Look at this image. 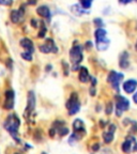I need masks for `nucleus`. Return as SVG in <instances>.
Listing matches in <instances>:
<instances>
[{
	"label": "nucleus",
	"mask_w": 137,
	"mask_h": 154,
	"mask_svg": "<svg viewBox=\"0 0 137 154\" xmlns=\"http://www.w3.org/2000/svg\"><path fill=\"white\" fill-rule=\"evenodd\" d=\"M42 154H46V153H42Z\"/></svg>",
	"instance_id": "41"
},
{
	"label": "nucleus",
	"mask_w": 137,
	"mask_h": 154,
	"mask_svg": "<svg viewBox=\"0 0 137 154\" xmlns=\"http://www.w3.org/2000/svg\"><path fill=\"white\" fill-rule=\"evenodd\" d=\"M71 11H72L75 15H77V16H81V14L86 13L85 9H81L78 4H73V6H71Z\"/></svg>",
	"instance_id": "20"
},
{
	"label": "nucleus",
	"mask_w": 137,
	"mask_h": 154,
	"mask_svg": "<svg viewBox=\"0 0 137 154\" xmlns=\"http://www.w3.org/2000/svg\"><path fill=\"white\" fill-rule=\"evenodd\" d=\"M135 48H136V50H137V43H136V46H135Z\"/></svg>",
	"instance_id": "38"
},
{
	"label": "nucleus",
	"mask_w": 137,
	"mask_h": 154,
	"mask_svg": "<svg viewBox=\"0 0 137 154\" xmlns=\"http://www.w3.org/2000/svg\"><path fill=\"white\" fill-rule=\"evenodd\" d=\"M36 13L41 16V17H45V18H49L50 17V11H49L48 7L46 6H41L36 9Z\"/></svg>",
	"instance_id": "17"
},
{
	"label": "nucleus",
	"mask_w": 137,
	"mask_h": 154,
	"mask_svg": "<svg viewBox=\"0 0 137 154\" xmlns=\"http://www.w3.org/2000/svg\"><path fill=\"white\" fill-rule=\"evenodd\" d=\"M27 102H28V104H27V115H25V117H26V116L28 117L35 108V95L33 91H29Z\"/></svg>",
	"instance_id": "9"
},
{
	"label": "nucleus",
	"mask_w": 137,
	"mask_h": 154,
	"mask_svg": "<svg viewBox=\"0 0 137 154\" xmlns=\"http://www.w3.org/2000/svg\"><path fill=\"white\" fill-rule=\"evenodd\" d=\"M93 23H94V25L96 27H98V28H101V27L104 26V23H103V21L101 18H95L94 21H93Z\"/></svg>",
	"instance_id": "25"
},
{
	"label": "nucleus",
	"mask_w": 137,
	"mask_h": 154,
	"mask_svg": "<svg viewBox=\"0 0 137 154\" xmlns=\"http://www.w3.org/2000/svg\"><path fill=\"white\" fill-rule=\"evenodd\" d=\"M28 3L29 4H35V3H36V0H29Z\"/></svg>",
	"instance_id": "35"
},
{
	"label": "nucleus",
	"mask_w": 137,
	"mask_h": 154,
	"mask_svg": "<svg viewBox=\"0 0 137 154\" xmlns=\"http://www.w3.org/2000/svg\"><path fill=\"white\" fill-rule=\"evenodd\" d=\"M133 0H119V2L121 4H127V3H130V2H132Z\"/></svg>",
	"instance_id": "31"
},
{
	"label": "nucleus",
	"mask_w": 137,
	"mask_h": 154,
	"mask_svg": "<svg viewBox=\"0 0 137 154\" xmlns=\"http://www.w3.org/2000/svg\"><path fill=\"white\" fill-rule=\"evenodd\" d=\"M59 130H58V133H59L60 136H65L69 134V129L67 127H58Z\"/></svg>",
	"instance_id": "24"
},
{
	"label": "nucleus",
	"mask_w": 137,
	"mask_h": 154,
	"mask_svg": "<svg viewBox=\"0 0 137 154\" xmlns=\"http://www.w3.org/2000/svg\"><path fill=\"white\" fill-rule=\"evenodd\" d=\"M40 50L44 54H48V53H57L58 48L55 45V42H54L53 38H47L46 40L45 44L40 46Z\"/></svg>",
	"instance_id": "7"
},
{
	"label": "nucleus",
	"mask_w": 137,
	"mask_h": 154,
	"mask_svg": "<svg viewBox=\"0 0 137 154\" xmlns=\"http://www.w3.org/2000/svg\"><path fill=\"white\" fill-rule=\"evenodd\" d=\"M136 1H137V0H136Z\"/></svg>",
	"instance_id": "42"
},
{
	"label": "nucleus",
	"mask_w": 137,
	"mask_h": 154,
	"mask_svg": "<svg viewBox=\"0 0 137 154\" xmlns=\"http://www.w3.org/2000/svg\"><path fill=\"white\" fill-rule=\"evenodd\" d=\"M130 107V103L127 101V98L122 96V95L117 94L116 95V115L118 117L122 115L123 111L127 110Z\"/></svg>",
	"instance_id": "4"
},
{
	"label": "nucleus",
	"mask_w": 137,
	"mask_h": 154,
	"mask_svg": "<svg viewBox=\"0 0 137 154\" xmlns=\"http://www.w3.org/2000/svg\"><path fill=\"white\" fill-rule=\"evenodd\" d=\"M50 70V65H47V67H46V71H49Z\"/></svg>",
	"instance_id": "37"
},
{
	"label": "nucleus",
	"mask_w": 137,
	"mask_h": 154,
	"mask_svg": "<svg viewBox=\"0 0 137 154\" xmlns=\"http://www.w3.org/2000/svg\"><path fill=\"white\" fill-rule=\"evenodd\" d=\"M31 26L33 28H38L39 26H38V21L36 19H31Z\"/></svg>",
	"instance_id": "28"
},
{
	"label": "nucleus",
	"mask_w": 137,
	"mask_h": 154,
	"mask_svg": "<svg viewBox=\"0 0 137 154\" xmlns=\"http://www.w3.org/2000/svg\"><path fill=\"white\" fill-rule=\"evenodd\" d=\"M122 151L124 153H131L132 151H137V142L135 137L129 136L122 144Z\"/></svg>",
	"instance_id": "6"
},
{
	"label": "nucleus",
	"mask_w": 137,
	"mask_h": 154,
	"mask_svg": "<svg viewBox=\"0 0 137 154\" xmlns=\"http://www.w3.org/2000/svg\"><path fill=\"white\" fill-rule=\"evenodd\" d=\"M90 79H91V81H92V86L94 87L95 85H96V79H95L94 77H90Z\"/></svg>",
	"instance_id": "34"
},
{
	"label": "nucleus",
	"mask_w": 137,
	"mask_h": 154,
	"mask_svg": "<svg viewBox=\"0 0 137 154\" xmlns=\"http://www.w3.org/2000/svg\"><path fill=\"white\" fill-rule=\"evenodd\" d=\"M113 111V104L112 103H108L107 106H106V115H110Z\"/></svg>",
	"instance_id": "27"
},
{
	"label": "nucleus",
	"mask_w": 137,
	"mask_h": 154,
	"mask_svg": "<svg viewBox=\"0 0 137 154\" xmlns=\"http://www.w3.org/2000/svg\"><path fill=\"white\" fill-rule=\"evenodd\" d=\"M14 154H21V153H14Z\"/></svg>",
	"instance_id": "40"
},
{
	"label": "nucleus",
	"mask_w": 137,
	"mask_h": 154,
	"mask_svg": "<svg viewBox=\"0 0 137 154\" xmlns=\"http://www.w3.org/2000/svg\"><path fill=\"white\" fill-rule=\"evenodd\" d=\"M133 100H134V102H135V103H136V104H137V92H136V94L134 95Z\"/></svg>",
	"instance_id": "36"
},
{
	"label": "nucleus",
	"mask_w": 137,
	"mask_h": 154,
	"mask_svg": "<svg viewBox=\"0 0 137 154\" xmlns=\"http://www.w3.org/2000/svg\"><path fill=\"white\" fill-rule=\"evenodd\" d=\"M116 125L115 124H110L109 125V130L107 132H104L103 134V139L105 141L106 144H110L114 139V133L116 132Z\"/></svg>",
	"instance_id": "12"
},
{
	"label": "nucleus",
	"mask_w": 137,
	"mask_h": 154,
	"mask_svg": "<svg viewBox=\"0 0 137 154\" xmlns=\"http://www.w3.org/2000/svg\"><path fill=\"white\" fill-rule=\"evenodd\" d=\"M122 88L124 92H127V94H131V93H133L136 90L137 80H135V79H129V80L124 81L122 85Z\"/></svg>",
	"instance_id": "10"
},
{
	"label": "nucleus",
	"mask_w": 137,
	"mask_h": 154,
	"mask_svg": "<svg viewBox=\"0 0 137 154\" xmlns=\"http://www.w3.org/2000/svg\"><path fill=\"white\" fill-rule=\"evenodd\" d=\"M19 123H21L19 122V119H18V117L15 113H12V115L9 116L6 123H4L6 130L11 134V136L13 137L15 140H17V141H19V139H18V134H17Z\"/></svg>",
	"instance_id": "1"
},
{
	"label": "nucleus",
	"mask_w": 137,
	"mask_h": 154,
	"mask_svg": "<svg viewBox=\"0 0 137 154\" xmlns=\"http://www.w3.org/2000/svg\"><path fill=\"white\" fill-rule=\"evenodd\" d=\"M21 46L23 48L26 49V52H29V53L33 54L34 52V47H33V43H32L31 40H29L28 38H24L21 40Z\"/></svg>",
	"instance_id": "13"
},
{
	"label": "nucleus",
	"mask_w": 137,
	"mask_h": 154,
	"mask_svg": "<svg viewBox=\"0 0 137 154\" xmlns=\"http://www.w3.org/2000/svg\"><path fill=\"white\" fill-rule=\"evenodd\" d=\"M122 78H123L122 74L117 73L115 71H112V72L109 73L107 80H108L109 84L112 85V87H113L116 91H118V90H119V84H120V81L122 80Z\"/></svg>",
	"instance_id": "5"
},
{
	"label": "nucleus",
	"mask_w": 137,
	"mask_h": 154,
	"mask_svg": "<svg viewBox=\"0 0 137 154\" xmlns=\"http://www.w3.org/2000/svg\"><path fill=\"white\" fill-rule=\"evenodd\" d=\"M92 1H93V0H79L81 7H83V9H85V10H87V9H89V8L91 7Z\"/></svg>",
	"instance_id": "22"
},
{
	"label": "nucleus",
	"mask_w": 137,
	"mask_h": 154,
	"mask_svg": "<svg viewBox=\"0 0 137 154\" xmlns=\"http://www.w3.org/2000/svg\"><path fill=\"white\" fill-rule=\"evenodd\" d=\"M70 58L73 64H79L83 61V48L77 42H74L73 47L70 50Z\"/></svg>",
	"instance_id": "3"
},
{
	"label": "nucleus",
	"mask_w": 137,
	"mask_h": 154,
	"mask_svg": "<svg viewBox=\"0 0 137 154\" xmlns=\"http://www.w3.org/2000/svg\"><path fill=\"white\" fill-rule=\"evenodd\" d=\"M106 35H107V32L106 30H104L103 28H98L95 30L94 32V36L96 41H102V40H105Z\"/></svg>",
	"instance_id": "18"
},
{
	"label": "nucleus",
	"mask_w": 137,
	"mask_h": 154,
	"mask_svg": "<svg viewBox=\"0 0 137 154\" xmlns=\"http://www.w3.org/2000/svg\"><path fill=\"white\" fill-rule=\"evenodd\" d=\"M24 11H25L24 7H21L19 11H16V10L12 11L10 15L11 21H12L13 24H19V23L23 21V18H24Z\"/></svg>",
	"instance_id": "8"
},
{
	"label": "nucleus",
	"mask_w": 137,
	"mask_h": 154,
	"mask_svg": "<svg viewBox=\"0 0 137 154\" xmlns=\"http://www.w3.org/2000/svg\"><path fill=\"white\" fill-rule=\"evenodd\" d=\"M90 75H89V72L87 70V67H81V71H79V80L81 82H88L89 79H90Z\"/></svg>",
	"instance_id": "16"
},
{
	"label": "nucleus",
	"mask_w": 137,
	"mask_h": 154,
	"mask_svg": "<svg viewBox=\"0 0 137 154\" xmlns=\"http://www.w3.org/2000/svg\"><path fill=\"white\" fill-rule=\"evenodd\" d=\"M90 94H91L92 96H94L95 95V88L93 87V86H92L91 89H90Z\"/></svg>",
	"instance_id": "32"
},
{
	"label": "nucleus",
	"mask_w": 137,
	"mask_h": 154,
	"mask_svg": "<svg viewBox=\"0 0 137 154\" xmlns=\"http://www.w3.org/2000/svg\"><path fill=\"white\" fill-rule=\"evenodd\" d=\"M67 108L69 110V115L73 116L75 113H77L79 111V108H81V104L78 102V95L77 93H72L69 98V101L67 102Z\"/></svg>",
	"instance_id": "2"
},
{
	"label": "nucleus",
	"mask_w": 137,
	"mask_h": 154,
	"mask_svg": "<svg viewBox=\"0 0 137 154\" xmlns=\"http://www.w3.org/2000/svg\"><path fill=\"white\" fill-rule=\"evenodd\" d=\"M13 0H0V4L1 6H12Z\"/></svg>",
	"instance_id": "26"
},
{
	"label": "nucleus",
	"mask_w": 137,
	"mask_h": 154,
	"mask_svg": "<svg viewBox=\"0 0 137 154\" xmlns=\"http://www.w3.org/2000/svg\"><path fill=\"white\" fill-rule=\"evenodd\" d=\"M109 46V40L105 38V40H102V41H96V48L100 52H104L106 49L108 48Z\"/></svg>",
	"instance_id": "19"
},
{
	"label": "nucleus",
	"mask_w": 137,
	"mask_h": 154,
	"mask_svg": "<svg viewBox=\"0 0 137 154\" xmlns=\"http://www.w3.org/2000/svg\"><path fill=\"white\" fill-rule=\"evenodd\" d=\"M92 47V43L90 42V41H88V42L86 43V48L87 49H90Z\"/></svg>",
	"instance_id": "33"
},
{
	"label": "nucleus",
	"mask_w": 137,
	"mask_h": 154,
	"mask_svg": "<svg viewBox=\"0 0 137 154\" xmlns=\"http://www.w3.org/2000/svg\"><path fill=\"white\" fill-rule=\"evenodd\" d=\"M98 149H100V144H93V147H92V151L96 152V151H98Z\"/></svg>",
	"instance_id": "30"
},
{
	"label": "nucleus",
	"mask_w": 137,
	"mask_h": 154,
	"mask_svg": "<svg viewBox=\"0 0 137 154\" xmlns=\"http://www.w3.org/2000/svg\"><path fill=\"white\" fill-rule=\"evenodd\" d=\"M101 154H106V153H105V152H103V153H101Z\"/></svg>",
	"instance_id": "39"
},
{
	"label": "nucleus",
	"mask_w": 137,
	"mask_h": 154,
	"mask_svg": "<svg viewBox=\"0 0 137 154\" xmlns=\"http://www.w3.org/2000/svg\"><path fill=\"white\" fill-rule=\"evenodd\" d=\"M56 130H57V129H55V127H53V129H50V130H49V136H50V137H54V136H55V133H56Z\"/></svg>",
	"instance_id": "29"
},
{
	"label": "nucleus",
	"mask_w": 137,
	"mask_h": 154,
	"mask_svg": "<svg viewBox=\"0 0 137 154\" xmlns=\"http://www.w3.org/2000/svg\"><path fill=\"white\" fill-rule=\"evenodd\" d=\"M14 92L12 90H8L6 92V101H4V108L12 109L14 106Z\"/></svg>",
	"instance_id": "11"
},
{
	"label": "nucleus",
	"mask_w": 137,
	"mask_h": 154,
	"mask_svg": "<svg viewBox=\"0 0 137 154\" xmlns=\"http://www.w3.org/2000/svg\"><path fill=\"white\" fill-rule=\"evenodd\" d=\"M129 54L127 52H124V53L121 54V56H120V59H119V65L121 69H127L129 67Z\"/></svg>",
	"instance_id": "15"
},
{
	"label": "nucleus",
	"mask_w": 137,
	"mask_h": 154,
	"mask_svg": "<svg viewBox=\"0 0 137 154\" xmlns=\"http://www.w3.org/2000/svg\"><path fill=\"white\" fill-rule=\"evenodd\" d=\"M21 58L25 60H27V61H31L32 60V54L29 53V52H24V53H21Z\"/></svg>",
	"instance_id": "23"
},
{
	"label": "nucleus",
	"mask_w": 137,
	"mask_h": 154,
	"mask_svg": "<svg viewBox=\"0 0 137 154\" xmlns=\"http://www.w3.org/2000/svg\"><path fill=\"white\" fill-rule=\"evenodd\" d=\"M46 31H47V28H46V26L44 23H41V29H40V31H39V34H38V36H39L40 38H42L45 36L46 34Z\"/></svg>",
	"instance_id": "21"
},
{
	"label": "nucleus",
	"mask_w": 137,
	"mask_h": 154,
	"mask_svg": "<svg viewBox=\"0 0 137 154\" xmlns=\"http://www.w3.org/2000/svg\"><path fill=\"white\" fill-rule=\"evenodd\" d=\"M73 129H74V131H75V132H77V133H83V134L86 133V130H85V124L81 119H76L75 121H74L73 122Z\"/></svg>",
	"instance_id": "14"
}]
</instances>
